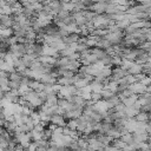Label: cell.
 <instances>
[{
    "label": "cell",
    "instance_id": "cell-1",
    "mask_svg": "<svg viewBox=\"0 0 151 151\" xmlns=\"http://www.w3.org/2000/svg\"><path fill=\"white\" fill-rule=\"evenodd\" d=\"M134 137V142H139V143H145L149 140V134L146 133V131L144 132H136L133 134Z\"/></svg>",
    "mask_w": 151,
    "mask_h": 151
},
{
    "label": "cell",
    "instance_id": "cell-2",
    "mask_svg": "<svg viewBox=\"0 0 151 151\" xmlns=\"http://www.w3.org/2000/svg\"><path fill=\"white\" fill-rule=\"evenodd\" d=\"M123 142H125L126 144H132L133 142H134V137H133V134H131V133H125V134H123L122 136V138H120Z\"/></svg>",
    "mask_w": 151,
    "mask_h": 151
},
{
    "label": "cell",
    "instance_id": "cell-3",
    "mask_svg": "<svg viewBox=\"0 0 151 151\" xmlns=\"http://www.w3.org/2000/svg\"><path fill=\"white\" fill-rule=\"evenodd\" d=\"M112 145H114L116 147H118V149L120 150V149H124V147H125L126 143H125V142H123V140H122V139H119V138H114V139L112 140Z\"/></svg>",
    "mask_w": 151,
    "mask_h": 151
},
{
    "label": "cell",
    "instance_id": "cell-4",
    "mask_svg": "<svg viewBox=\"0 0 151 151\" xmlns=\"http://www.w3.org/2000/svg\"><path fill=\"white\" fill-rule=\"evenodd\" d=\"M52 123L55 125H59V126H64V119L60 116H54L52 118Z\"/></svg>",
    "mask_w": 151,
    "mask_h": 151
},
{
    "label": "cell",
    "instance_id": "cell-5",
    "mask_svg": "<svg viewBox=\"0 0 151 151\" xmlns=\"http://www.w3.org/2000/svg\"><path fill=\"white\" fill-rule=\"evenodd\" d=\"M8 145H9L8 140H7L4 136H1V138H0V146H1V149H7Z\"/></svg>",
    "mask_w": 151,
    "mask_h": 151
},
{
    "label": "cell",
    "instance_id": "cell-6",
    "mask_svg": "<svg viewBox=\"0 0 151 151\" xmlns=\"http://www.w3.org/2000/svg\"><path fill=\"white\" fill-rule=\"evenodd\" d=\"M38 146H39V142H38V140H34V142H32V143L29 144L28 150H29V151H37Z\"/></svg>",
    "mask_w": 151,
    "mask_h": 151
},
{
    "label": "cell",
    "instance_id": "cell-7",
    "mask_svg": "<svg viewBox=\"0 0 151 151\" xmlns=\"http://www.w3.org/2000/svg\"><path fill=\"white\" fill-rule=\"evenodd\" d=\"M78 126H79V123H78V122H76V120H70L68 127H70L71 130H76V129H78Z\"/></svg>",
    "mask_w": 151,
    "mask_h": 151
},
{
    "label": "cell",
    "instance_id": "cell-8",
    "mask_svg": "<svg viewBox=\"0 0 151 151\" xmlns=\"http://www.w3.org/2000/svg\"><path fill=\"white\" fill-rule=\"evenodd\" d=\"M147 119V116L145 114V113H139L138 116H137V120H139V122H144V120H146Z\"/></svg>",
    "mask_w": 151,
    "mask_h": 151
},
{
    "label": "cell",
    "instance_id": "cell-9",
    "mask_svg": "<svg viewBox=\"0 0 151 151\" xmlns=\"http://www.w3.org/2000/svg\"><path fill=\"white\" fill-rule=\"evenodd\" d=\"M105 150H106V151H119V149H118V147H116V146H114V145H112V144H110V145L105 146Z\"/></svg>",
    "mask_w": 151,
    "mask_h": 151
},
{
    "label": "cell",
    "instance_id": "cell-10",
    "mask_svg": "<svg viewBox=\"0 0 151 151\" xmlns=\"http://www.w3.org/2000/svg\"><path fill=\"white\" fill-rule=\"evenodd\" d=\"M24 149H25V147H24V146H22V145L19 143V144H18V145L14 147V151H24Z\"/></svg>",
    "mask_w": 151,
    "mask_h": 151
},
{
    "label": "cell",
    "instance_id": "cell-11",
    "mask_svg": "<svg viewBox=\"0 0 151 151\" xmlns=\"http://www.w3.org/2000/svg\"><path fill=\"white\" fill-rule=\"evenodd\" d=\"M37 151H47V147H45V146H41V145H39V146H38V149H37Z\"/></svg>",
    "mask_w": 151,
    "mask_h": 151
},
{
    "label": "cell",
    "instance_id": "cell-12",
    "mask_svg": "<svg viewBox=\"0 0 151 151\" xmlns=\"http://www.w3.org/2000/svg\"><path fill=\"white\" fill-rule=\"evenodd\" d=\"M119 151H126V150H124V149H120V150H119Z\"/></svg>",
    "mask_w": 151,
    "mask_h": 151
}]
</instances>
